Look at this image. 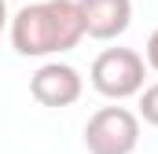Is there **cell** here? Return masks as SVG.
Masks as SVG:
<instances>
[{
    "instance_id": "obj_1",
    "label": "cell",
    "mask_w": 158,
    "mask_h": 154,
    "mask_svg": "<svg viewBox=\"0 0 158 154\" xmlns=\"http://www.w3.org/2000/svg\"><path fill=\"white\" fill-rule=\"evenodd\" d=\"M7 30L19 55L44 59V55L74 51L85 40V18H81L77 0H40V4L19 7Z\"/></svg>"
},
{
    "instance_id": "obj_2",
    "label": "cell",
    "mask_w": 158,
    "mask_h": 154,
    "mask_svg": "<svg viewBox=\"0 0 158 154\" xmlns=\"http://www.w3.org/2000/svg\"><path fill=\"white\" fill-rule=\"evenodd\" d=\"M88 81L107 99H129V95H140L147 88V63L132 48H107L96 55Z\"/></svg>"
},
{
    "instance_id": "obj_3",
    "label": "cell",
    "mask_w": 158,
    "mask_h": 154,
    "mask_svg": "<svg viewBox=\"0 0 158 154\" xmlns=\"http://www.w3.org/2000/svg\"><path fill=\"white\" fill-rule=\"evenodd\" d=\"M88 154H132L140 147V117L129 107H103L85 125Z\"/></svg>"
},
{
    "instance_id": "obj_4",
    "label": "cell",
    "mask_w": 158,
    "mask_h": 154,
    "mask_svg": "<svg viewBox=\"0 0 158 154\" xmlns=\"http://www.w3.org/2000/svg\"><path fill=\"white\" fill-rule=\"evenodd\" d=\"M81 92H85V77L77 74V66L59 63V59L37 66V74L30 77V95L40 107H55V110L74 107L81 99Z\"/></svg>"
},
{
    "instance_id": "obj_5",
    "label": "cell",
    "mask_w": 158,
    "mask_h": 154,
    "mask_svg": "<svg viewBox=\"0 0 158 154\" xmlns=\"http://www.w3.org/2000/svg\"><path fill=\"white\" fill-rule=\"evenodd\" d=\"M85 18V37L92 40H114L132 22V0H77Z\"/></svg>"
},
{
    "instance_id": "obj_6",
    "label": "cell",
    "mask_w": 158,
    "mask_h": 154,
    "mask_svg": "<svg viewBox=\"0 0 158 154\" xmlns=\"http://www.w3.org/2000/svg\"><path fill=\"white\" fill-rule=\"evenodd\" d=\"M140 117H143L147 125H155V128H158V81H155V84H147V88L140 92Z\"/></svg>"
},
{
    "instance_id": "obj_7",
    "label": "cell",
    "mask_w": 158,
    "mask_h": 154,
    "mask_svg": "<svg viewBox=\"0 0 158 154\" xmlns=\"http://www.w3.org/2000/svg\"><path fill=\"white\" fill-rule=\"evenodd\" d=\"M143 63H147V66H151V70L158 74V30L151 33V37H147V59H143Z\"/></svg>"
},
{
    "instance_id": "obj_8",
    "label": "cell",
    "mask_w": 158,
    "mask_h": 154,
    "mask_svg": "<svg viewBox=\"0 0 158 154\" xmlns=\"http://www.w3.org/2000/svg\"><path fill=\"white\" fill-rule=\"evenodd\" d=\"M7 22H11V15H7V0H0V33L7 30Z\"/></svg>"
}]
</instances>
